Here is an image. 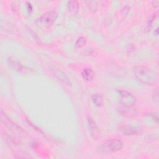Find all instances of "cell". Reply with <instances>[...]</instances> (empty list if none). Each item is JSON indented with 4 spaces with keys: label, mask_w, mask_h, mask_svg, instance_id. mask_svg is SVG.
<instances>
[{
    "label": "cell",
    "mask_w": 159,
    "mask_h": 159,
    "mask_svg": "<svg viewBox=\"0 0 159 159\" xmlns=\"http://www.w3.org/2000/svg\"><path fill=\"white\" fill-rule=\"evenodd\" d=\"M134 70L136 78L141 83L148 85H153L157 83V75L152 69L139 65L136 66Z\"/></svg>",
    "instance_id": "1"
},
{
    "label": "cell",
    "mask_w": 159,
    "mask_h": 159,
    "mask_svg": "<svg viewBox=\"0 0 159 159\" xmlns=\"http://www.w3.org/2000/svg\"><path fill=\"white\" fill-rule=\"evenodd\" d=\"M1 122L5 126V128L7 129L10 134H11V137L13 138H20L24 137L26 135L25 131L22 128L19 127L18 125L13 122L2 111H1Z\"/></svg>",
    "instance_id": "2"
},
{
    "label": "cell",
    "mask_w": 159,
    "mask_h": 159,
    "mask_svg": "<svg viewBox=\"0 0 159 159\" xmlns=\"http://www.w3.org/2000/svg\"><path fill=\"white\" fill-rule=\"evenodd\" d=\"M58 17V13L55 11H50L43 14L35 20L36 24L40 27H47L52 25Z\"/></svg>",
    "instance_id": "3"
},
{
    "label": "cell",
    "mask_w": 159,
    "mask_h": 159,
    "mask_svg": "<svg viewBox=\"0 0 159 159\" xmlns=\"http://www.w3.org/2000/svg\"><path fill=\"white\" fill-rule=\"evenodd\" d=\"M123 147L122 142L117 139H111L104 142L100 147V151L102 153L117 152Z\"/></svg>",
    "instance_id": "4"
},
{
    "label": "cell",
    "mask_w": 159,
    "mask_h": 159,
    "mask_svg": "<svg viewBox=\"0 0 159 159\" xmlns=\"http://www.w3.org/2000/svg\"><path fill=\"white\" fill-rule=\"evenodd\" d=\"M118 92L120 96V102L123 106L132 107L134 106L137 99L133 94L125 90H119Z\"/></svg>",
    "instance_id": "5"
},
{
    "label": "cell",
    "mask_w": 159,
    "mask_h": 159,
    "mask_svg": "<svg viewBox=\"0 0 159 159\" xmlns=\"http://www.w3.org/2000/svg\"><path fill=\"white\" fill-rule=\"evenodd\" d=\"M50 70L55 76H56L59 80L62 81L63 83H65L68 86L71 85V82L70 78L66 75V74L64 71H63L61 70H60V68H57L55 66L52 65L50 66Z\"/></svg>",
    "instance_id": "6"
},
{
    "label": "cell",
    "mask_w": 159,
    "mask_h": 159,
    "mask_svg": "<svg viewBox=\"0 0 159 159\" xmlns=\"http://www.w3.org/2000/svg\"><path fill=\"white\" fill-rule=\"evenodd\" d=\"M88 122L89 124V131L91 134V136L93 138V140H97L98 137H99V129L96 123L93 121V120L89 117H88Z\"/></svg>",
    "instance_id": "7"
},
{
    "label": "cell",
    "mask_w": 159,
    "mask_h": 159,
    "mask_svg": "<svg viewBox=\"0 0 159 159\" xmlns=\"http://www.w3.org/2000/svg\"><path fill=\"white\" fill-rule=\"evenodd\" d=\"M9 65L15 70L17 71L19 73H27L30 72V69L24 66L20 63H19L17 61L10 60H9Z\"/></svg>",
    "instance_id": "8"
},
{
    "label": "cell",
    "mask_w": 159,
    "mask_h": 159,
    "mask_svg": "<svg viewBox=\"0 0 159 159\" xmlns=\"http://www.w3.org/2000/svg\"><path fill=\"white\" fill-rule=\"evenodd\" d=\"M119 130L121 131L122 134L126 135H137L139 132V130L137 127H134L132 125H125L120 126Z\"/></svg>",
    "instance_id": "9"
},
{
    "label": "cell",
    "mask_w": 159,
    "mask_h": 159,
    "mask_svg": "<svg viewBox=\"0 0 159 159\" xmlns=\"http://www.w3.org/2000/svg\"><path fill=\"white\" fill-rule=\"evenodd\" d=\"M119 112L125 117H134L135 116H136L137 112V110L135 109V108L133 107V106L132 107H120L119 108Z\"/></svg>",
    "instance_id": "10"
},
{
    "label": "cell",
    "mask_w": 159,
    "mask_h": 159,
    "mask_svg": "<svg viewBox=\"0 0 159 159\" xmlns=\"http://www.w3.org/2000/svg\"><path fill=\"white\" fill-rule=\"evenodd\" d=\"M68 8L69 12L73 16L78 14L79 11V4L77 1H70L68 2Z\"/></svg>",
    "instance_id": "11"
},
{
    "label": "cell",
    "mask_w": 159,
    "mask_h": 159,
    "mask_svg": "<svg viewBox=\"0 0 159 159\" xmlns=\"http://www.w3.org/2000/svg\"><path fill=\"white\" fill-rule=\"evenodd\" d=\"M81 76L83 79L86 81H91L94 77V73L93 70L90 68H84L81 72Z\"/></svg>",
    "instance_id": "12"
},
{
    "label": "cell",
    "mask_w": 159,
    "mask_h": 159,
    "mask_svg": "<svg viewBox=\"0 0 159 159\" xmlns=\"http://www.w3.org/2000/svg\"><path fill=\"white\" fill-rule=\"evenodd\" d=\"M93 102L98 107H100L102 106L103 103V98L100 94L95 93L92 95L91 97Z\"/></svg>",
    "instance_id": "13"
},
{
    "label": "cell",
    "mask_w": 159,
    "mask_h": 159,
    "mask_svg": "<svg viewBox=\"0 0 159 159\" xmlns=\"http://www.w3.org/2000/svg\"><path fill=\"white\" fill-rule=\"evenodd\" d=\"M86 43V40L84 37H81L78 39L75 43V47L76 48H81L83 47Z\"/></svg>",
    "instance_id": "14"
},
{
    "label": "cell",
    "mask_w": 159,
    "mask_h": 159,
    "mask_svg": "<svg viewBox=\"0 0 159 159\" xmlns=\"http://www.w3.org/2000/svg\"><path fill=\"white\" fill-rule=\"evenodd\" d=\"M129 9H130V7L127 6H125V7H124L123 9L121 11V15L124 16H125L128 14V12L129 11Z\"/></svg>",
    "instance_id": "15"
},
{
    "label": "cell",
    "mask_w": 159,
    "mask_h": 159,
    "mask_svg": "<svg viewBox=\"0 0 159 159\" xmlns=\"http://www.w3.org/2000/svg\"><path fill=\"white\" fill-rule=\"evenodd\" d=\"M27 7H28V11H29V12L30 11H32V7L31 4H30V3H29V2H27Z\"/></svg>",
    "instance_id": "16"
},
{
    "label": "cell",
    "mask_w": 159,
    "mask_h": 159,
    "mask_svg": "<svg viewBox=\"0 0 159 159\" xmlns=\"http://www.w3.org/2000/svg\"><path fill=\"white\" fill-rule=\"evenodd\" d=\"M158 27H157V28L155 29V30L156 35H158Z\"/></svg>",
    "instance_id": "17"
}]
</instances>
